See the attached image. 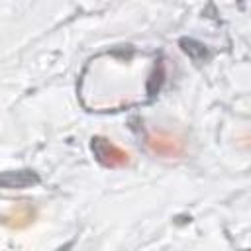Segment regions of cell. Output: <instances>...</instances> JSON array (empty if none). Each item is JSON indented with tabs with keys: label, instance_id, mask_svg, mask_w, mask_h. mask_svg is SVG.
Masks as SVG:
<instances>
[{
	"label": "cell",
	"instance_id": "cell-1",
	"mask_svg": "<svg viewBox=\"0 0 251 251\" xmlns=\"http://www.w3.org/2000/svg\"><path fill=\"white\" fill-rule=\"evenodd\" d=\"M92 153L94 157L98 159V163H102L104 167H110V169H116V167H126L129 165V153L124 151L122 147H118L114 141H110L108 137H102V135H96L92 137Z\"/></svg>",
	"mask_w": 251,
	"mask_h": 251
},
{
	"label": "cell",
	"instance_id": "cell-2",
	"mask_svg": "<svg viewBox=\"0 0 251 251\" xmlns=\"http://www.w3.org/2000/svg\"><path fill=\"white\" fill-rule=\"evenodd\" d=\"M145 143L151 153L159 157H180L184 153V143L171 133H147Z\"/></svg>",
	"mask_w": 251,
	"mask_h": 251
},
{
	"label": "cell",
	"instance_id": "cell-3",
	"mask_svg": "<svg viewBox=\"0 0 251 251\" xmlns=\"http://www.w3.org/2000/svg\"><path fill=\"white\" fill-rule=\"evenodd\" d=\"M35 182H37V176L31 171L0 173V188H25Z\"/></svg>",
	"mask_w": 251,
	"mask_h": 251
}]
</instances>
